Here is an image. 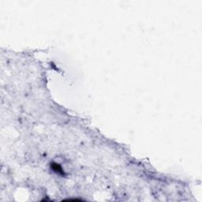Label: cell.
<instances>
[{
	"instance_id": "1",
	"label": "cell",
	"mask_w": 202,
	"mask_h": 202,
	"mask_svg": "<svg viewBox=\"0 0 202 202\" xmlns=\"http://www.w3.org/2000/svg\"><path fill=\"white\" fill-rule=\"evenodd\" d=\"M52 168L54 169V170H55V171L58 172V173H62V174L63 173V172H62V170L61 167H60V166L58 164V163H53Z\"/></svg>"
}]
</instances>
